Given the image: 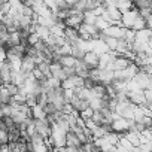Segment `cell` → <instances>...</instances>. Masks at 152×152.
<instances>
[{"label": "cell", "mask_w": 152, "mask_h": 152, "mask_svg": "<svg viewBox=\"0 0 152 152\" xmlns=\"http://www.w3.org/2000/svg\"><path fill=\"white\" fill-rule=\"evenodd\" d=\"M34 69H36V63H34L33 58H30V57H24V58L21 60L20 72H23L24 75H30Z\"/></svg>", "instance_id": "cell-5"}, {"label": "cell", "mask_w": 152, "mask_h": 152, "mask_svg": "<svg viewBox=\"0 0 152 152\" xmlns=\"http://www.w3.org/2000/svg\"><path fill=\"white\" fill-rule=\"evenodd\" d=\"M82 143L79 142V139L76 137V134L73 131H67L66 133V148H73V149H81Z\"/></svg>", "instance_id": "cell-4"}, {"label": "cell", "mask_w": 152, "mask_h": 152, "mask_svg": "<svg viewBox=\"0 0 152 152\" xmlns=\"http://www.w3.org/2000/svg\"><path fill=\"white\" fill-rule=\"evenodd\" d=\"M122 33H124V28L119 26H109L106 30L102 31V34L107 37H113V39H122Z\"/></svg>", "instance_id": "cell-3"}, {"label": "cell", "mask_w": 152, "mask_h": 152, "mask_svg": "<svg viewBox=\"0 0 152 152\" xmlns=\"http://www.w3.org/2000/svg\"><path fill=\"white\" fill-rule=\"evenodd\" d=\"M82 63L85 64V67L88 70H94V69H99V55L94 54L93 51H88L84 54L82 57Z\"/></svg>", "instance_id": "cell-2"}, {"label": "cell", "mask_w": 152, "mask_h": 152, "mask_svg": "<svg viewBox=\"0 0 152 152\" xmlns=\"http://www.w3.org/2000/svg\"><path fill=\"white\" fill-rule=\"evenodd\" d=\"M34 121V128H36V134L40 136L43 140L49 137L51 134V124L46 119H33Z\"/></svg>", "instance_id": "cell-1"}, {"label": "cell", "mask_w": 152, "mask_h": 152, "mask_svg": "<svg viewBox=\"0 0 152 152\" xmlns=\"http://www.w3.org/2000/svg\"><path fill=\"white\" fill-rule=\"evenodd\" d=\"M34 33L39 36V39H40V40H45V39L49 36V28H48V27H43V26L36 24V27H34Z\"/></svg>", "instance_id": "cell-6"}, {"label": "cell", "mask_w": 152, "mask_h": 152, "mask_svg": "<svg viewBox=\"0 0 152 152\" xmlns=\"http://www.w3.org/2000/svg\"><path fill=\"white\" fill-rule=\"evenodd\" d=\"M31 116H33V119H45L46 118V115H45V112L40 106L31 107Z\"/></svg>", "instance_id": "cell-7"}]
</instances>
